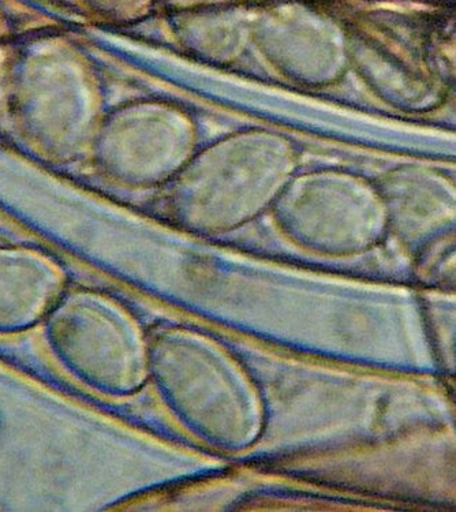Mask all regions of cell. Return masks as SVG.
<instances>
[{
  "instance_id": "obj_1",
  "label": "cell",
  "mask_w": 456,
  "mask_h": 512,
  "mask_svg": "<svg viewBox=\"0 0 456 512\" xmlns=\"http://www.w3.org/2000/svg\"><path fill=\"white\" fill-rule=\"evenodd\" d=\"M149 376L186 428L222 450H244L260 435L263 411L241 368L219 347L185 332L149 347Z\"/></svg>"
},
{
  "instance_id": "obj_2",
  "label": "cell",
  "mask_w": 456,
  "mask_h": 512,
  "mask_svg": "<svg viewBox=\"0 0 456 512\" xmlns=\"http://www.w3.org/2000/svg\"><path fill=\"white\" fill-rule=\"evenodd\" d=\"M43 325L56 364L91 390L132 395L148 380L149 347L140 328L107 295L66 291Z\"/></svg>"
},
{
  "instance_id": "obj_3",
  "label": "cell",
  "mask_w": 456,
  "mask_h": 512,
  "mask_svg": "<svg viewBox=\"0 0 456 512\" xmlns=\"http://www.w3.org/2000/svg\"><path fill=\"white\" fill-rule=\"evenodd\" d=\"M67 291L63 269L43 254L0 249V336L44 324Z\"/></svg>"
}]
</instances>
